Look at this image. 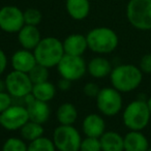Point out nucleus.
Here are the masks:
<instances>
[{
  "instance_id": "nucleus-1",
  "label": "nucleus",
  "mask_w": 151,
  "mask_h": 151,
  "mask_svg": "<svg viewBox=\"0 0 151 151\" xmlns=\"http://www.w3.org/2000/svg\"><path fill=\"white\" fill-rule=\"evenodd\" d=\"M144 73L140 67L129 63L113 67L110 75L111 86L121 93H128L139 88L143 82Z\"/></svg>"
},
{
  "instance_id": "nucleus-2",
  "label": "nucleus",
  "mask_w": 151,
  "mask_h": 151,
  "mask_svg": "<svg viewBox=\"0 0 151 151\" xmlns=\"http://www.w3.org/2000/svg\"><path fill=\"white\" fill-rule=\"evenodd\" d=\"M37 64L48 68L56 67L62 57L64 56L63 44L60 40L54 36L42 37L33 50Z\"/></svg>"
},
{
  "instance_id": "nucleus-3",
  "label": "nucleus",
  "mask_w": 151,
  "mask_h": 151,
  "mask_svg": "<svg viewBox=\"0 0 151 151\" xmlns=\"http://www.w3.org/2000/svg\"><path fill=\"white\" fill-rule=\"evenodd\" d=\"M88 49L99 55L114 52L119 45V37L113 29L109 27H96L87 33Z\"/></svg>"
},
{
  "instance_id": "nucleus-4",
  "label": "nucleus",
  "mask_w": 151,
  "mask_h": 151,
  "mask_svg": "<svg viewBox=\"0 0 151 151\" xmlns=\"http://www.w3.org/2000/svg\"><path fill=\"white\" fill-rule=\"evenodd\" d=\"M151 114L146 99H137L127 104L122 111V121L128 130H143L148 126Z\"/></svg>"
},
{
  "instance_id": "nucleus-5",
  "label": "nucleus",
  "mask_w": 151,
  "mask_h": 151,
  "mask_svg": "<svg viewBox=\"0 0 151 151\" xmlns=\"http://www.w3.org/2000/svg\"><path fill=\"white\" fill-rule=\"evenodd\" d=\"M126 18L138 30H151V0H129L126 6Z\"/></svg>"
},
{
  "instance_id": "nucleus-6",
  "label": "nucleus",
  "mask_w": 151,
  "mask_h": 151,
  "mask_svg": "<svg viewBox=\"0 0 151 151\" xmlns=\"http://www.w3.org/2000/svg\"><path fill=\"white\" fill-rule=\"evenodd\" d=\"M95 99H96V108L99 113L107 117L118 115L123 108L122 93L112 86L101 88Z\"/></svg>"
},
{
  "instance_id": "nucleus-7",
  "label": "nucleus",
  "mask_w": 151,
  "mask_h": 151,
  "mask_svg": "<svg viewBox=\"0 0 151 151\" xmlns=\"http://www.w3.org/2000/svg\"><path fill=\"white\" fill-rule=\"evenodd\" d=\"M52 140L57 151H80L82 136L73 125L59 124L53 132Z\"/></svg>"
},
{
  "instance_id": "nucleus-8",
  "label": "nucleus",
  "mask_w": 151,
  "mask_h": 151,
  "mask_svg": "<svg viewBox=\"0 0 151 151\" xmlns=\"http://www.w3.org/2000/svg\"><path fill=\"white\" fill-rule=\"evenodd\" d=\"M56 67L61 78L71 82L81 80L87 73V63L82 56L64 54Z\"/></svg>"
},
{
  "instance_id": "nucleus-9",
  "label": "nucleus",
  "mask_w": 151,
  "mask_h": 151,
  "mask_svg": "<svg viewBox=\"0 0 151 151\" xmlns=\"http://www.w3.org/2000/svg\"><path fill=\"white\" fill-rule=\"evenodd\" d=\"M5 90L13 96L14 101L21 99L32 92L33 83L30 80L28 73L12 70L4 79Z\"/></svg>"
},
{
  "instance_id": "nucleus-10",
  "label": "nucleus",
  "mask_w": 151,
  "mask_h": 151,
  "mask_svg": "<svg viewBox=\"0 0 151 151\" xmlns=\"http://www.w3.org/2000/svg\"><path fill=\"white\" fill-rule=\"evenodd\" d=\"M29 121V115L25 106L13 104L9 109L0 114V125L5 130H20Z\"/></svg>"
},
{
  "instance_id": "nucleus-11",
  "label": "nucleus",
  "mask_w": 151,
  "mask_h": 151,
  "mask_svg": "<svg viewBox=\"0 0 151 151\" xmlns=\"http://www.w3.org/2000/svg\"><path fill=\"white\" fill-rule=\"evenodd\" d=\"M25 25L24 12L14 5L0 9V29L7 33H18Z\"/></svg>"
},
{
  "instance_id": "nucleus-12",
  "label": "nucleus",
  "mask_w": 151,
  "mask_h": 151,
  "mask_svg": "<svg viewBox=\"0 0 151 151\" xmlns=\"http://www.w3.org/2000/svg\"><path fill=\"white\" fill-rule=\"evenodd\" d=\"M11 64L14 70L28 73L36 64V59L33 54V51L21 49L12 55Z\"/></svg>"
},
{
  "instance_id": "nucleus-13",
  "label": "nucleus",
  "mask_w": 151,
  "mask_h": 151,
  "mask_svg": "<svg viewBox=\"0 0 151 151\" xmlns=\"http://www.w3.org/2000/svg\"><path fill=\"white\" fill-rule=\"evenodd\" d=\"M82 130L85 137L101 138L106 132V121L99 114L91 113L85 116L82 122Z\"/></svg>"
},
{
  "instance_id": "nucleus-14",
  "label": "nucleus",
  "mask_w": 151,
  "mask_h": 151,
  "mask_svg": "<svg viewBox=\"0 0 151 151\" xmlns=\"http://www.w3.org/2000/svg\"><path fill=\"white\" fill-rule=\"evenodd\" d=\"M42 34L37 26L24 25L18 32V42L22 49L33 51L42 40Z\"/></svg>"
},
{
  "instance_id": "nucleus-15",
  "label": "nucleus",
  "mask_w": 151,
  "mask_h": 151,
  "mask_svg": "<svg viewBox=\"0 0 151 151\" xmlns=\"http://www.w3.org/2000/svg\"><path fill=\"white\" fill-rule=\"evenodd\" d=\"M64 53L73 56H83L88 49L86 35L80 33L69 34L62 42Z\"/></svg>"
},
{
  "instance_id": "nucleus-16",
  "label": "nucleus",
  "mask_w": 151,
  "mask_h": 151,
  "mask_svg": "<svg viewBox=\"0 0 151 151\" xmlns=\"http://www.w3.org/2000/svg\"><path fill=\"white\" fill-rule=\"evenodd\" d=\"M113 69L109 59L103 56H96L87 63V73L94 79H105L110 77Z\"/></svg>"
},
{
  "instance_id": "nucleus-17",
  "label": "nucleus",
  "mask_w": 151,
  "mask_h": 151,
  "mask_svg": "<svg viewBox=\"0 0 151 151\" xmlns=\"http://www.w3.org/2000/svg\"><path fill=\"white\" fill-rule=\"evenodd\" d=\"M124 138V151H147L149 141L142 130H128Z\"/></svg>"
},
{
  "instance_id": "nucleus-18",
  "label": "nucleus",
  "mask_w": 151,
  "mask_h": 151,
  "mask_svg": "<svg viewBox=\"0 0 151 151\" xmlns=\"http://www.w3.org/2000/svg\"><path fill=\"white\" fill-rule=\"evenodd\" d=\"M26 109L28 111L29 120L31 121L45 124L50 118L51 108L48 103L34 99L31 103L26 106Z\"/></svg>"
},
{
  "instance_id": "nucleus-19",
  "label": "nucleus",
  "mask_w": 151,
  "mask_h": 151,
  "mask_svg": "<svg viewBox=\"0 0 151 151\" xmlns=\"http://www.w3.org/2000/svg\"><path fill=\"white\" fill-rule=\"evenodd\" d=\"M99 140L101 151H124V138L119 132L106 130Z\"/></svg>"
},
{
  "instance_id": "nucleus-20",
  "label": "nucleus",
  "mask_w": 151,
  "mask_h": 151,
  "mask_svg": "<svg viewBox=\"0 0 151 151\" xmlns=\"http://www.w3.org/2000/svg\"><path fill=\"white\" fill-rule=\"evenodd\" d=\"M65 7L70 18L77 21L86 19L90 13L89 0H66Z\"/></svg>"
},
{
  "instance_id": "nucleus-21",
  "label": "nucleus",
  "mask_w": 151,
  "mask_h": 151,
  "mask_svg": "<svg viewBox=\"0 0 151 151\" xmlns=\"http://www.w3.org/2000/svg\"><path fill=\"white\" fill-rule=\"evenodd\" d=\"M78 115V110L71 103L61 104L56 111L57 121L61 125H73Z\"/></svg>"
},
{
  "instance_id": "nucleus-22",
  "label": "nucleus",
  "mask_w": 151,
  "mask_h": 151,
  "mask_svg": "<svg viewBox=\"0 0 151 151\" xmlns=\"http://www.w3.org/2000/svg\"><path fill=\"white\" fill-rule=\"evenodd\" d=\"M56 90V86L52 82L46 81V82L34 84L31 93L35 97V99L45 101V103H49L55 97Z\"/></svg>"
},
{
  "instance_id": "nucleus-23",
  "label": "nucleus",
  "mask_w": 151,
  "mask_h": 151,
  "mask_svg": "<svg viewBox=\"0 0 151 151\" xmlns=\"http://www.w3.org/2000/svg\"><path fill=\"white\" fill-rule=\"evenodd\" d=\"M20 134H21V138L24 141H26V142H32V141L44 136L45 128L42 126V124L29 120L20 129Z\"/></svg>"
},
{
  "instance_id": "nucleus-24",
  "label": "nucleus",
  "mask_w": 151,
  "mask_h": 151,
  "mask_svg": "<svg viewBox=\"0 0 151 151\" xmlns=\"http://www.w3.org/2000/svg\"><path fill=\"white\" fill-rule=\"evenodd\" d=\"M28 151H57V149L52 139L42 136L32 142H29Z\"/></svg>"
},
{
  "instance_id": "nucleus-25",
  "label": "nucleus",
  "mask_w": 151,
  "mask_h": 151,
  "mask_svg": "<svg viewBox=\"0 0 151 151\" xmlns=\"http://www.w3.org/2000/svg\"><path fill=\"white\" fill-rule=\"evenodd\" d=\"M48 67L42 66L40 64H36L31 70L28 73L31 82L34 84H38V83H42L49 81V77H50V71H49Z\"/></svg>"
},
{
  "instance_id": "nucleus-26",
  "label": "nucleus",
  "mask_w": 151,
  "mask_h": 151,
  "mask_svg": "<svg viewBox=\"0 0 151 151\" xmlns=\"http://www.w3.org/2000/svg\"><path fill=\"white\" fill-rule=\"evenodd\" d=\"M2 151H28V145L22 138L11 137L3 143Z\"/></svg>"
},
{
  "instance_id": "nucleus-27",
  "label": "nucleus",
  "mask_w": 151,
  "mask_h": 151,
  "mask_svg": "<svg viewBox=\"0 0 151 151\" xmlns=\"http://www.w3.org/2000/svg\"><path fill=\"white\" fill-rule=\"evenodd\" d=\"M42 15L40 11L34 7H29L24 12V21L26 25L37 26L42 22Z\"/></svg>"
},
{
  "instance_id": "nucleus-28",
  "label": "nucleus",
  "mask_w": 151,
  "mask_h": 151,
  "mask_svg": "<svg viewBox=\"0 0 151 151\" xmlns=\"http://www.w3.org/2000/svg\"><path fill=\"white\" fill-rule=\"evenodd\" d=\"M80 151H101V145L99 138L85 137L82 139Z\"/></svg>"
},
{
  "instance_id": "nucleus-29",
  "label": "nucleus",
  "mask_w": 151,
  "mask_h": 151,
  "mask_svg": "<svg viewBox=\"0 0 151 151\" xmlns=\"http://www.w3.org/2000/svg\"><path fill=\"white\" fill-rule=\"evenodd\" d=\"M14 104V99L6 90L0 91V114Z\"/></svg>"
},
{
  "instance_id": "nucleus-30",
  "label": "nucleus",
  "mask_w": 151,
  "mask_h": 151,
  "mask_svg": "<svg viewBox=\"0 0 151 151\" xmlns=\"http://www.w3.org/2000/svg\"><path fill=\"white\" fill-rule=\"evenodd\" d=\"M99 86L94 82H88L84 85L83 87V92L86 95L87 97H91V99H96L97 94H99Z\"/></svg>"
},
{
  "instance_id": "nucleus-31",
  "label": "nucleus",
  "mask_w": 151,
  "mask_h": 151,
  "mask_svg": "<svg viewBox=\"0 0 151 151\" xmlns=\"http://www.w3.org/2000/svg\"><path fill=\"white\" fill-rule=\"evenodd\" d=\"M139 67L143 73H151V53H147L141 57Z\"/></svg>"
},
{
  "instance_id": "nucleus-32",
  "label": "nucleus",
  "mask_w": 151,
  "mask_h": 151,
  "mask_svg": "<svg viewBox=\"0 0 151 151\" xmlns=\"http://www.w3.org/2000/svg\"><path fill=\"white\" fill-rule=\"evenodd\" d=\"M7 65H9V59L6 54L4 53V51L0 49V76L6 70Z\"/></svg>"
},
{
  "instance_id": "nucleus-33",
  "label": "nucleus",
  "mask_w": 151,
  "mask_h": 151,
  "mask_svg": "<svg viewBox=\"0 0 151 151\" xmlns=\"http://www.w3.org/2000/svg\"><path fill=\"white\" fill-rule=\"evenodd\" d=\"M71 81L66 80L64 78H61L60 80L58 81V84H57V88L60 89L62 91H67L69 88H70V85H71Z\"/></svg>"
},
{
  "instance_id": "nucleus-34",
  "label": "nucleus",
  "mask_w": 151,
  "mask_h": 151,
  "mask_svg": "<svg viewBox=\"0 0 151 151\" xmlns=\"http://www.w3.org/2000/svg\"><path fill=\"white\" fill-rule=\"evenodd\" d=\"M0 91H5V82L1 79H0Z\"/></svg>"
},
{
  "instance_id": "nucleus-35",
  "label": "nucleus",
  "mask_w": 151,
  "mask_h": 151,
  "mask_svg": "<svg viewBox=\"0 0 151 151\" xmlns=\"http://www.w3.org/2000/svg\"><path fill=\"white\" fill-rule=\"evenodd\" d=\"M146 104H147V107H148V109H149V112H150V114H151V96H149L148 99H146Z\"/></svg>"
},
{
  "instance_id": "nucleus-36",
  "label": "nucleus",
  "mask_w": 151,
  "mask_h": 151,
  "mask_svg": "<svg viewBox=\"0 0 151 151\" xmlns=\"http://www.w3.org/2000/svg\"><path fill=\"white\" fill-rule=\"evenodd\" d=\"M147 151H151V147H149V149H148Z\"/></svg>"
},
{
  "instance_id": "nucleus-37",
  "label": "nucleus",
  "mask_w": 151,
  "mask_h": 151,
  "mask_svg": "<svg viewBox=\"0 0 151 151\" xmlns=\"http://www.w3.org/2000/svg\"><path fill=\"white\" fill-rule=\"evenodd\" d=\"M0 127H1V125H0Z\"/></svg>"
}]
</instances>
